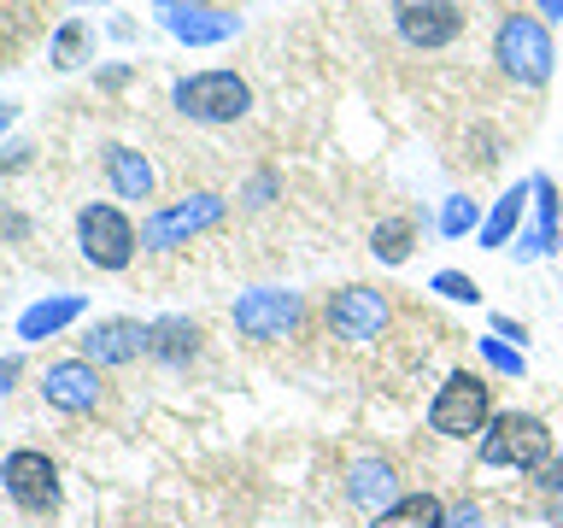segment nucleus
Returning a JSON list of instances; mask_svg holds the SVG:
<instances>
[{
    "label": "nucleus",
    "instance_id": "b1692460",
    "mask_svg": "<svg viewBox=\"0 0 563 528\" xmlns=\"http://www.w3.org/2000/svg\"><path fill=\"white\" fill-rule=\"evenodd\" d=\"M482 359L493 364V370H499V376H522V352L517 346H505V334H482Z\"/></svg>",
    "mask_w": 563,
    "mask_h": 528
},
{
    "label": "nucleus",
    "instance_id": "412c9836",
    "mask_svg": "<svg viewBox=\"0 0 563 528\" xmlns=\"http://www.w3.org/2000/svg\"><path fill=\"white\" fill-rule=\"evenodd\" d=\"M417 246V218H382L376 229H369V253H376L382 264H405Z\"/></svg>",
    "mask_w": 563,
    "mask_h": 528
},
{
    "label": "nucleus",
    "instance_id": "7ed1b4c3",
    "mask_svg": "<svg viewBox=\"0 0 563 528\" xmlns=\"http://www.w3.org/2000/svg\"><path fill=\"white\" fill-rule=\"evenodd\" d=\"M552 458V429L534 411H493L482 429V464L487 470H540Z\"/></svg>",
    "mask_w": 563,
    "mask_h": 528
},
{
    "label": "nucleus",
    "instance_id": "20e7f679",
    "mask_svg": "<svg viewBox=\"0 0 563 528\" xmlns=\"http://www.w3.org/2000/svg\"><path fill=\"white\" fill-rule=\"evenodd\" d=\"M493 422V387L482 376H470V370H452L446 382H440V394L429 405V429L446 435V440H470L482 435Z\"/></svg>",
    "mask_w": 563,
    "mask_h": 528
},
{
    "label": "nucleus",
    "instance_id": "a878e982",
    "mask_svg": "<svg viewBox=\"0 0 563 528\" xmlns=\"http://www.w3.org/2000/svg\"><path fill=\"white\" fill-rule=\"evenodd\" d=\"M534 475H540V487H545V493H558V499H563V452H558V458H545Z\"/></svg>",
    "mask_w": 563,
    "mask_h": 528
},
{
    "label": "nucleus",
    "instance_id": "f8f14e48",
    "mask_svg": "<svg viewBox=\"0 0 563 528\" xmlns=\"http://www.w3.org/2000/svg\"><path fill=\"white\" fill-rule=\"evenodd\" d=\"M141 352H147V323H135V317H100V323L82 334L88 364H130Z\"/></svg>",
    "mask_w": 563,
    "mask_h": 528
},
{
    "label": "nucleus",
    "instance_id": "5701e85b",
    "mask_svg": "<svg viewBox=\"0 0 563 528\" xmlns=\"http://www.w3.org/2000/svg\"><path fill=\"white\" fill-rule=\"evenodd\" d=\"M82 47H88V24H82V18H70V24L53 35V65H59V70L82 65Z\"/></svg>",
    "mask_w": 563,
    "mask_h": 528
},
{
    "label": "nucleus",
    "instance_id": "bb28decb",
    "mask_svg": "<svg viewBox=\"0 0 563 528\" xmlns=\"http://www.w3.org/2000/svg\"><path fill=\"white\" fill-rule=\"evenodd\" d=\"M446 528H482V510H475V505L452 510V517H446Z\"/></svg>",
    "mask_w": 563,
    "mask_h": 528
},
{
    "label": "nucleus",
    "instance_id": "a211bd4d",
    "mask_svg": "<svg viewBox=\"0 0 563 528\" xmlns=\"http://www.w3.org/2000/svg\"><path fill=\"white\" fill-rule=\"evenodd\" d=\"M147 352L165 364H188L200 352V329L188 317H158V323H147Z\"/></svg>",
    "mask_w": 563,
    "mask_h": 528
},
{
    "label": "nucleus",
    "instance_id": "cd10ccee",
    "mask_svg": "<svg viewBox=\"0 0 563 528\" xmlns=\"http://www.w3.org/2000/svg\"><path fill=\"white\" fill-rule=\"evenodd\" d=\"M12 382H18V359H0V394H7Z\"/></svg>",
    "mask_w": 563,
    "mask_h": 528
},
{
    "label": "nucleus",
    "instance_id": "f3484780",
    "mask_svg": "<svg viewBox=\"0 0 563 528\" xmlns=\"http://www.w3.org/2000/svg\"><path fill=\"white\" fill-rule=\"evenodd\" d=\"M77 317H82V294L35 299V306L18 317V334H24V341H47V334H59L65 323H77Z\"/></svg>",
    "mask_w": 563,
    "mask_h": 528
},
{
    "label": "nucleus",
    "instance_id": "f257e3e1",
    "mask_svg": "<svg viewBox=\"0 0 563 528\" xmlns=\"http://www.w3.org/2000/svg\"><path fill=\"white\" fill-rule=\"evenodd\" d=\"M170 106L188 123H241L253 112V82L241 70H194L170 88Z\"/></svg>",
    "mask_w": 563,
    "mask_h": 528
},
{
    "label": "nucleus",
    "instance_id": "423d86ee",
    "mask_svg": "<svg viewBox=\"0 0 563 528\" xmlns=\"http://www.w3.org/2000/svg\"><path fill=\"white\" fill-rule=\"evenodd\" d=\"M464 0H394V30L405 47H422V53H440L464 35Z\"/></svg>",
    "mask_w": 563,
    "mask_h": 528
},
{
    "label": "nucleus",
    "instance_id": "6ab92c4d",
    "mask_svg": "<svg viewBox=\"0 0 563 528\" xmlns=\"http://www.w3.org/2000/svg\"><path fill=\"white\" fill-rule=\"evenodd\" d=\"M534 206H540V218L517 241L522 258H545V253H552V241H558V188H552V176H534Z\"/></svg>",
    "mask_w": 563,
    "mask_h": 528
},
{
    "label": "nucleus",
    "instance_id": "1a4fd4ad",
    "mask_svg": "<svg viewBox=\"0 0 563 528\" xmlns=\"http://www.w3.org/2000/svg\"><path fill=\"white\" fill-rule=\"evenodd\" d=\"M299 317H306V299L288 288H253L235 299V329L246 341H282L299 329Z\"/></svg>",
    "mask_w": 563,
    "mask_h": 528
},
{
    "label": "nucleus",
    "instance_id": "39448f33",
    "mask_svg": "<svg viewBox=\"0 0 563 528\" xmlns=\"http://www.w3.org/2000/svg\"><path fill=\"white\" fill-rule=\"evenodd\" d=\"M0 487H7V499L18 510H30V517H53V510H59V464L35 447H18V452L0 458Z\"/></svg>",
    "mask_w": 563,
    "mask_h": 528
},
{
    "label": "nucleus",
    "instance_id": "9b49d317",
    "mask_svg": "<svg viewBox=\"0 0 563 528\" xmlns=\"http://www.w3.org/2000/svg\"><path fill=\"white\" fill-rule=\"evenodd\" d=\"M42 399L53 405V411H95L100 405V364L88 359H65V364H47L42 376Z\"/></svg>",
    "mask_w": 563,
    "mask_h": 528
},
{
    "label": "nucleus",
    "instance_id": "4be33fe9",
    "mask_svg": "<svg viewBox=\"0 0 563 528\" xmlns=\"http://www.w3.org/2000/svg\"><path fill=\"white\" fill-rule=\"evenodd\" d=\"M475 223H482V206H475L470 194H452V200L440 206V235H446V241H457V235H470Z\"/></svg>",
    "mask_w": 563,
    "mask_h": 528
},
{
    "label": "nucleus",
    "instance_id": "aec40b11",
    "mask_svg": "<svg viewBox=\"0 0 563 528\" xmlns=\"http://www.w3.org/2000/svg\"><path fill=\"white\" fill-rule=\"evenodd\" d=\"M528 194H534V183H517L499 206H493V218L482 223V246H505L510 235H517V229H522V211H528Z\"/></svg>",
    "mask_w": 563,
    "mask_h": 528
},
{
    "label": "nucleus",
    "instance_id": "c756f323",
    "mask_svg": "<svg viewBox=\"0 0 563 528\" xmlns=\"http://www.w3.org/2000/svg\"><path fill=\"white\" fill-rule=\"evenodd\" d=\"M165 7H170V0H165Z\"/></svg>",
    "mask_w": 563,
    "mask_h": 528
},
{
    "label": "nucleus",
    "instance_id": "6e6552de",
    "mask_svg": "<svg viewBox=\"0 0 563 528\" xmlns=\"http://www.w3.org/2000/svg\"><path fill=\"white\" fill-rule=\"evenodd\" d=\"M223 223V194H188V200H176L165 211H153L147 223H141V246H153V253H170V246H188L200 229Z\"/></svg>",
    "mask_w": 563,
    "mask_h": 528
},
{
    "label": "nucleus",
    "instance_id": "f03ea898",
    "mask_svg": "<svg viewBox=\"0 0 563 528\" xmlns=\"http://www.w3.org/2000/svg\"><path fill=\"white\" fill-rule=\"evenodd\" d=\"M493 59H499V70L517 88H545L552 59H558L552 30H545L534 12H510L505 24H499V35H493Z\"/></svg>",
    "mask_w": 563,
    "mask_h": 528
},
{
    "label": "nucleus",
    "instance_id": "393cba45",
    "mask_svg": "<svg viewBox=\"0 0 563 528\" xmlns=\"http://www.w3.org/2000/svg\"><path fill=\"white\" fill-rule=\"evenodd\" d=\"M434 294L464 299V306H475V299H482V288H475V282H470L464 271H440V276H434Z\"/></svg>",
    "mask_w": 563,
    "mask_h": 528
},
{
    "label": "nucleus",
    "instance_id": "0eeeda50",
    "mask_svg": "<svg viewBox=\"0 0 563 528\" xmlns=\"http://www.w3.org/2000/svg\"><path fill=\"white\" fill-rule=\"evenodd\" d=\"M77 246H82V258L95 264V271H123V264L135 258V223L123 218L118 206H82V218H77Z\"/></svg>",
    "mask_w": 563,
    "mask_h": 528
},
{
    "label": "nucleus",
    "instance_id": "2eb2a0df",
    "mask_svg": "<svg viewBox=\"0 0 563 528\" xmlns=\"http://www.w3.org/2000/svg\"><path fill=\"white\" fill-rule=\"evenodd\" d=\"M369 528H446V505L434 493H399L387 510L369 517Z\"/></svg>",
    "mask_w": 563,
    "mask_h": 528
},
{
    "label": "nucleus",
    "instance_id": "dca6fc26",
    "mask_svg": "<svg viewBox=\"0 0 563 528\" xmlns=\"http://www.w3.org/2000/svg\"><path fill=\"white\" fill-rule=\"evenodd\" d=\"M106 176H112V188L123 194V200H147L153 194V165L141 147H106Z\"/></svg>",
    "mask_w": 563,
    "mask_h": 528
},
{
    "label": "nucleus",
    "instance_id": "9d476101",
    "mask_svg": "<svg viewBox=\"0 0 563 528\" xmlns=\"http://www.w3.org/2000/svg\"><path fill=\"white\" fill-rule=\"evenodd\" d=\"M387 294L376 288H341V294H329V306H323V323L334 341H352V346H364V341H376V334L387 329Z\"/></svg>",
    "mask_w": 563,
    "mask_h": 528
},
{
    "label": "nucleus",
    "instance_id": "4468645a",
    "mask_svg": "<svg viewBox=\"0 0 563 528\" xmlns=\"http://www.w3.org/2000/svg\"><path fill=\"white\" fill-rule=\"evenodd\" d=\"M165 24L176 42H188V47H206V42H229V35L241 30V18L235 12H211V7H165Z\"/></svg>",
    "mask_w": 563,
    "mask_h": 528
},
{
    "label": "nucleus",
    "instance_id": "c85d7f7f",
    "mask_svg": "<svg viewBox=\"0 0 563 528\" xmlns=\"http://www.w3.org/2000/svg\"><path fill=\"white\" fill-rule=\"evenodd\" d=\"M540 18H552V24H563V0H540Z\"/></svg>",
    "mask_w": 563,
    "mask_h": 528
},
{
    "label": "nucleus",
    "instance_id": "ddd939ff",
    "mask_svg": "<svg viewBox=\"0 0 563 528\" xmlns=\"http://www.w3.org/2000/svg\"><path fill=\"white\" fill-rule=\"evenodd\" d=\"M346 499L376 517V510H387L399 499V470L387 464V458H358V464L346 470Z\"/></svg>",
    "mask_w": 563,
    "mask_h": 528
}]
</instances>
